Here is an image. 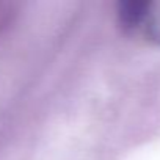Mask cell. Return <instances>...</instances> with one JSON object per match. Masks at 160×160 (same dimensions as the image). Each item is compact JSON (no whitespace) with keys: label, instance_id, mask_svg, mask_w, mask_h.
Segmentation results:
<instances>
[{"label":"cell","instance_id":"obj_1","mask_svg":"<svg viewBox=\"0 0 160 160\" xmlns=\"http://www.w3.org/2000/svg\"><path fill=\"white\" fill-rule=\"evenodd\" d=\"M132 33L140 35L151 44L160 46V2H143L141 14Z\"/></svg>","mask_w":160,"mask_h":160}]
</instances>
